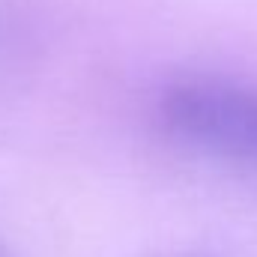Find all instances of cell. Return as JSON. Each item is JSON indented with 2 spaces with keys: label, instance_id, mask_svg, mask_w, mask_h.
<instances>
[{
  "label": "cell",
  "instance_id": "1",
  "mask_svg": "<svg viewBox=\"0 0 257 257\" xmlns=\"http://www.w3.org/2000/svg\"><path fill=\"white\" fill-rule=\"evenodd\" d=\"M159 132L209 165L257 177V84L230 75L168 81L153 108Z\"/></svg>",
  "mask_w": 257,
  "mask_h": 257
},
{
  "label": "cell",
  "instance_id": "2",
  "mask_svg": "<svg viewBox=\"0 0 257 257\" xmlns=\"http://www.w3.org/2000/svg\"><path fill=\"white\" fill-rule=\"evenodd\" d=\"M156 257H209V254H192V251H171V254H156Z\"/></svg>",
  "mask_w": 257,
  "mask_h": 257
},
{
  "label": "cell",
  "instance_id": "3",
  "mask_svg": "<svg viewBox=\"0 0 257 257\" xmlns=\"http://www.w3.org/2000/svg\"><path fill=\"white\" fill-rule=\"evenodd\" d=\"M0 257H12V251H9V248H6L3 242H0Z\"/></svg>",
  "mask_w": 257,
  "mask_h": 257
}]
</instances>
